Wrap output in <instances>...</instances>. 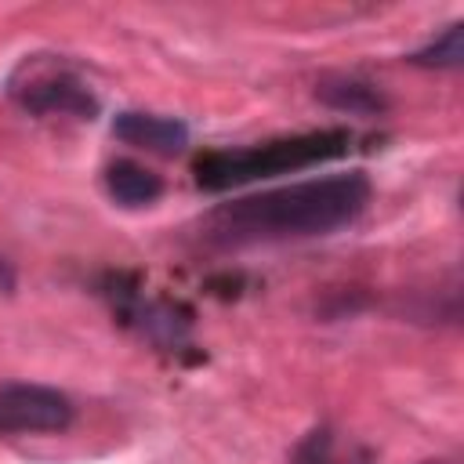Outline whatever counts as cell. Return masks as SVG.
Masks as SVG:
<instances>
[{
  "label": "cell",
  "mask_w": 464,
  "mask_h": 464,
  "mask_svg": "<svg viewBox=\"0 0 464 464\" xmlns=\"http://www.w3.org/2000/svg\"><path fill=\"white\" fill-rule=\"evenodd\" d=\"M7 94L14 105H22L33 116H72V120H94L102 112L98 94L65 65L25 58L11 80Z\"/></svg>",
  "instance_id": "cell-3"
},
{
  "label": "cell",
  "mask_w": 464,
  "mask_h": 464,
  "mask_svg": "<svg viewBox=\"0 0 464 464\" xmlns=\"http://www.w3.org/2000/svg\"><path fill=\"white\" fill-rule=\"evenodd\" d=\"M14 290V268L0 257V294H11Z\"/></svg>",
  "instance_id": "cell-11"
},
{
  "label": "cell",
  "mask_w": 464,
  "mask_h": 464,
  "mask_svg": "<svg viewBox=\"0 0 464 464\" xmlns=\"http://www.w3.org/2000/svg\"><path fill=\"white\" fill-rule=\"evenodd\" d=\"M76 406L65 392L36 381L0 384V435H58L72 424Z\"/></svg>",
  "instance_id": "cell-5"
},
{
  "label": "cell",
  "mask_w": 464,
  "mask_h": 464,
  "mask_svg": "<svg viewBox=\"0 0 464 464\" xmlns=\"http://www.w3.org/2000/svg\"><path fill=\"white\" fill-rule=\"evenodd\" d=\"M112 138L156 156H178L188 149V123L178 116H160V112H141V109H123L112 116Z\"/></svg>",
  "instance_id": "cell-6"
},
{
  "label": "cell",
  "mask_w": 464,
  "mask_h": 464,
  "mask_svg": "<svg viewBox=\"0 0 464 464\" xmlns=\"http://www.w3.org/2000/svg\"><path fill=\"white\" fill-rule=\"evenodd\" d=\"M406 62L417 65V69H460L464 65V22L446 25L435 40L417 47Z\"/></svg>",
  "instance_id": "cell-10"
},
{
  "label": "cell",
  "mask_w": 464,
  "mask_h": 464,
  "mask_svg": "<svg viewBox=\"0 0 464 464\" xmlns=\"http://www.w3.org/2000/svg\"><path fill=\"white\" fill-rule=\"evenodd\" d=\"M102 297H109L112 315L123 326L138 330L156 348L178 352L192 330V308L170 297H145L134 272H105Z\"/></svg>",
  "instance_id": "cell-4"
},
{
  "label": "cell",
  "mask_w": 464,
  "mask_h": 464,
  "mask_svg": "<svg viewBox=\"0 0 464 464\" xmlns=\"http://www.w3.org/2000/svg\"><path fill=\"white\" fill-rule=\"evenodd\" d=\"M355 134L348 127H323L286 138H268L254 145H232V149H207L192 160L196 185L203 192H228L250 181H265L276 174L308 170L319 163H334L352 152Z\"/></svg>",
  "instance_id": "cell-2"
},
{
  "label": "cell",
  "mask_w": 464,
  "mask_h": 464,
  "mask_svg": "<svg viewBox=\"0 0 464 464\" xmlns=\"http://www.w3.org/2000/svg\"><path fill=\"white\" fill-rule=\"evenodd\" d=\"M370 196L373 185L362 170L290 181L210 207L199 218V239L214 250H243L286 239L334 236L362 218Z\"/></svg>",
  "instance_id": "cell-1"
},
{
  "label": "cell",
  "mask_w": 464,
  "mask_h": 464,
  "mask_svg": "<svg viewBox=\"0 0 464 464\" xmlns=\"http://www.w3.org/2000/svg\"><path fill=\"white\" fill-rule=\"evenodd\" d=\"M286 464H377V457L359 442L341 446V439L330 424H315L294 442Z\"/></svg>",
  "instance_id": "cell-8"
},
{
  "label": "cell",
  "mask_w": 464,
  "mask_h": 464,
  "mask_svg": "<svg viewBox=\"0 0 464 464\" xmlns=\"http://www.w3.org/2000/svg\"><path fill=\"white\" fill-rule=\"evenodd\" d=\"M417 464H450V460H417Z\"/></svg>",
  "instance_id": "cell-12"
},
{
  "label": "cell",
  "mask_w": 464,
  "mask_h": 464,
  "mask_svg": "<svg viewBox=\"0 0 464 464\" xmlns=\"http://www.w3.org/2000/svg\"><path fill=\"white\" fill-rule=\"evenodd\" d=\"M105 192L120 207H152L163 196V178L134 160H112L105 167Z\"/></svg>",
  "instance_id": "cell-9"
},
{
  "label": "cell",
  "mask_w": 464,
  "mask_h": 464,
  "mask_svg": "<svg viewBox=\"0 0 464 464\" xmlns=\"http://www.w3.org/2000/svg\"><path fill=\"white\" fill-rule=\"evenodd\" d=\"M315 98L326 109L348 112V116H384L388 109L384 91L362 76H326L315 83Z\"/></svg>",
  "instance_id": "cell-7"
}]
</instances>
